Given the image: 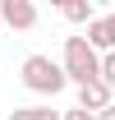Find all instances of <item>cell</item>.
<instances>
[{"mask_svg":"<svg viewBox=\"0 0 115 120\" xmlns=\"http://www.w3.org/2000/svg\"><path fill=\"white\" fill-rule=\"evenodd\" d=\"M18 79H23V88L37 92V97H60V92L69 88V83H65V69H60V60H51V56H28Z\"/></svg>","mask_w":115,"mask_h":120,"instance_id":"cell-1","label":"cell"},{"mask_svg":"<svg viewBox=\"0 0 115 120\" xmlns=\"http://www.w3.org/2000/svg\"><path fill=\"white\" fill-rule=\"evenodd\" d=\"M97 65H101V56H97V51L83 42V37H65V56H60L65 83H74V88L92 83V79H97Z\"/></svg>","mask_w":115,"mask_h":120,"instance_id":"cell-2","label":"cell"},{"mask_svg":"<svg viewBox=\"0 0 115 120\" xmlns=\"http://www.w3.org/2000/svg\"><path fill=\"white\" fill-rule=\"evenodd\" d=\"M0 19L14 32H28V28H37V5L32 0H0Z\"/></svg>","mask_w":115,"mask_h":120,"instance_id":"cell-3","label":"cell"},{"mask_svg":"<svg viewBox=\"0 0 115 120\" xmlns=\"http://www.w3.org/2000/svg\"><path fill=\"white\" fill-rule=\"evenodd\" d=\"M111 102H115V92L106 88V83H97V79L78 88V111H87V116H97V111H106Z\"/></svg>","mask_w":115,"mask_h":120,"instance_id":"cell-4","label":"cell"},{"mask_svg":"<svg viewBox=\"0 0 115 120\" xmlns=\"http://www.w3.org/2000/svg\"><path fill=\"white\" fill-rule=\"evenodd\" d=\"M60 14L69 19V23H92V5H87V0H65V5H60Z\"/></svg>","mask_w":115,"mask_h":120,"instance_id":"cell-5","label":"cell"},{"mask_svg":"<svg viewBox=\"0 0 115 120\" xmlns=\"http://www.w3.org/2000/svg\"><path fill=\"white\" fill-rule=\"evenodd\" d=\"M9 120H60V111H51V106H14Z\"/></svg>","mask_w":115,"mask_h":120,"instance_id":"cell-6","label":"cell"},{"mask_svg":"<svg viewBox=\"0 0 115 120\" xmlns=\"http://www.w3.org/2000/svg\"><path fill=\"white\" fill-rule=\"evenodd\" d=\"M97 83H106V88L115 92V51H106V56H101V65H97Z\"/></svg>","mask_w":115,"mask_h":120,"instance_id":"cell-7","label":"cell"},{"mask_svg":"<svg viewBox=\"0 0 115 120\" xmlns=\"http://www.w3.org/2000/svg\"><path fill=\"white\" fill-rule=\"evenodd\" d=\"M60 120H92V116H87V111H78V106H74V111H65V116H60Z\"/></svg>","mask_w":115,"mask_h":120,"instance_id":"cell-8","label":"cell"},{"mask_svg":"<svg viewBox=\"0 0 115 120\" xmlns=\"http://www.w3.org/2000/svg\"><path fill=\"white\" fill-rule=\"evenodd\" d=\"M92 120H115V102L106 106V111H97V116H92Z\"/></svg>","mask_w":115,"mask_h":120,"instance_id":"cell-9","label":"cell"}]
</instances>
